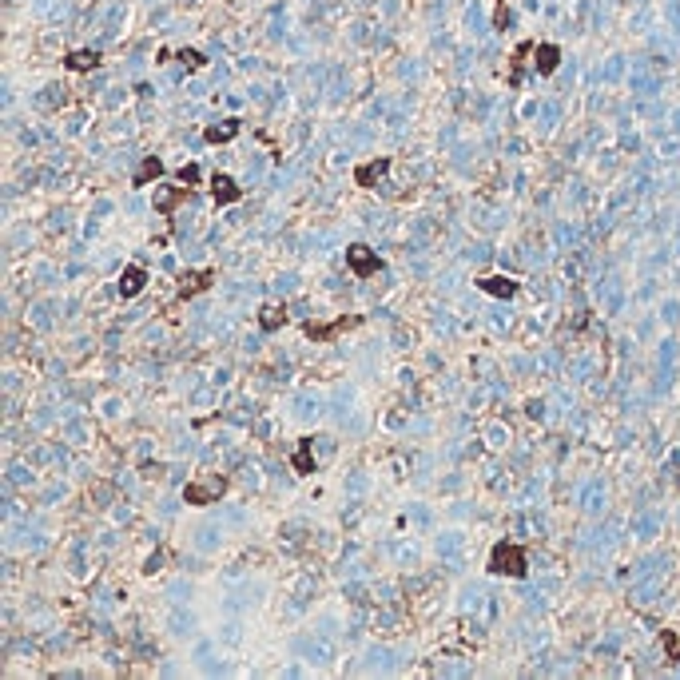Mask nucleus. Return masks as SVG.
I'll return each instance as SVG.
<instances>
[{
    "label": "nucleus",
    "instance_id": "1",
    "mask_svg": "<svg viewBox=\"0 0 680 680\" xmlns=\"http://www.w3.org/2000/svg\"><path fill=\"white\" fill-rule=\"evenodd\" d=\"M490 573H497V577H513V581H521L525 573H529V561H525V549H521L518 541H497L494 549H490Z\"/></svg>",
    "mask_w": 680,
    "mask_h": 680
},
{
    "label": "nucleus",
    "instance_id": "2",
    "mask_svg": "<svg viewBox=\"0 0 680 680\" xmlns=\"http://www.w3.org/2000/svg\"><path fill=\"white\" fill-rule=\"evenodd\" d=\"M227 494V478L223 473H207V478H191V482L183 485V501L187 506H195V509H203V506H215L219 497Z\"/></svg>",
    "mask_w": 680,
    "mask_h": 680
},
{
    "label": "nucleus",
    "instance_id": "3",
    "mask_svg": "<svg viewBox=\"0 0 680 680\" xmlns=\"http://www.w3.org/2000/svg\"><path fill=\"white\" fill-rule=\"evenodd\" d=\"M347 267L350 275H359V279H374V275L382 271V255L374 247H366V243H350L347 247Z\"/></svg>",
    "mask_w": 680,
    "mask_h": 680
},
{
    "label": "nucleus",
    "instance_id": "4",
    "mask_svg": "<svg viewBox=\"0 0 680 680\" xmlns=\"http://www.w3.org/2000/svg\"><path fill=\"white\" fill-rule=\"evenodd\" d=\"M362 314H338L334 322H303V334H307L310 342H334L342 331H350V326H359Z\"/></svg>",
    "mask_w": 680,
    "mask_h": 680
},
{
    "label": "nucleus",
    "instance_id": "5",
    "mask_svg": "<svg viewBox=\"0 0 680 680\" xmlns=\"http://www.w3.org/2000/svg\"><path fill=\"white\" fill-rule=\"evenodd\" d=\"M211 283H215V267L187 271L183 283H179V291H175V298H179V303H187V298H195V295H203V291H211Z\"/></svg>",
    "mask_w": 680,
    "mask_h": 680
},
{
    "label": "nucleus",
    "instance_id": "6",
    "mask_svg": "<svg viewBox=\"0 0 680 680\" xmlns=\"http://www.w3.org/2000/svg\"><path fill=\"white\" fill-rule=\"evenodd\" d=\"M386 172H390V155H374V160H362L359 167H354V183L370 191V187H378V179H382Z\"/></svg>",
    "mask_w": 680,
    "mask_h": 680
},
{
    "label": "nucleus",
    "instance_id": "7",
    "mask_svg": "<svg viewBox=\"0 0 680 680\" xmlns=\"http://www.w3.org/2000/svg\"><path fill=\"white\" fill-rule=\"evenodd\" d=\"M191 191H195V187H187V183H179V187H172V183H160V191H155V211L172 219V215H175V207H179L183 199H191Z\"/></svg>",
    "mask_w": 680,
    "mask_h": 680
},
{
    "label": "nucleus",
    "instance_id": "8",
    "mask_svg": "<svg viewBox=\"0 0 680 680\" xmlns=\"http://www.w3.org/2000/svg\"><path fill=\"white\" fill-rule=\"evenodd\" d=\"M211 199H215V207H231V203H239L243 199V187L231 179V175H211Z\"/></svg>",
    "mask_w": 680,
    "mask_h": 680
},
{
    "label": "nucleus",
    "instance_id": "9",
    "mask_svg": "<svg viewBox=\"0 0 680 680\" xmlns=\"http://www.w3.org/2000/svg\"><path fill=\"white\" fill-rule=\"evenodd\" d=\"M291 466H295L298 478H307V473H314L319 466H314V433H307V438H298L295 454H291Z\"/></svg>",
    "mask_w": 680,
    "mask_h": 680
},
{
    "label": "nucleus",
    "instance_id": "10",
    "mask_svg": "<svg viewBox=\"0 0 680 680\" xmlns=\"http://www.w3.org/2000/svg\"><path fill=\"white\" fill-rule=\"evenodd\" d=\"M557 68H561V48L549 44V40L537 44V48H533V72H537V76H553Z\"/></svg>",
    "mask_w": 680,
    "mask_h": 680
},
{
    "label": "nucleus",
    "instance_id": "11",
    "mask_svg": "<svg viewBox=\"0 0 680 680\" xmlns=\"http://www.w3.org/2000/svg\"><path fill=\"white\" fill-rule=\"evenodd\" d=\"M518 279H506V275H482L478 279V291H485V295H494V298H513L518 295Z\"/></svg>",
    "mask_w": 680,
    "mask_h": 680
},
{
    "label": "nucleus",
    "instance_id": "12",
    "mask_svg": "<svg viewBox=\"0 0 680 680\" xmlns=\"http://www.w3.org/2000/svg\"><path fill=\"white\" fill-rule=\"evenodd\" d=\"M144 286H148V271H144L139 263H127L124 271H120V295H124V298H136Z\"/></svg>",
    "mask_w": 680,
    "mask_h": 680
},
{
    "label": "nucleus",
    "instance_id": "13",
    "mask_svg": "<svg viewBox=\"0 0 680 680\" xmlns=\"http://www.w3.org/2000/svg\"><path fill=\"white\" fill-rule=\"evenodd\" d=\"M243 132V120H223V124H211V127H203V144H231V139Z\"/></svg>",
    "mask_w": 680,
    "mask_h": 680
},
{
    "label": "nucleus",
    "instance_id": "14",
    "mask_svg": "<svg viewBox=\"0 0 680 680\" xmlns=\"http://www.w3.org/2000/svg\"><path fill=\"white\" fill-rule=\"evenodd\" d=\"M64 68H68V72H96V68H99V52L96 48H76V52L64 56Z\"/></svg>",
    "mask_w": 680,
    "mask_h": 680
},
{
    "label": "nucleus",
    "instance_id": "15",
    "mask_svg": "<svg viewBox=\"0 0 680 680\" xmlns=\"http://www.w3.org/2000/svg\"><path fill=\"white\" fill-rule=\"evenodd\" d=\"M160 175H163L160 155H148V160H144V163L136 167V175H132V187H148V183H155Z\"/></svg>",
    "mask_w": 680,
    "mask_h": 680
},
{
    "label": "nucleus",
    "instance_id": "16",
    "mask_svg": "<svg viewBox=\"0 0 680 680\" xmlns=\"http://www.w3.org/2000/svg\"><path fill=\"white\" fill-rule=\"evenodd\" d=\"M533 48H537V40H521L518 48H513V60H509V88L521 84V64H525V56H533Z\"/></svg>",
    "mask_w": 680,
    "mask_h": 680
},
{
    "label": "nucleus",
    "instance_id": "17",
    "mask_svg": "<svg viewBox=\"0 0 680 680\" xmlns=\"http://www.w3.org/2000/svg\"><path fill=\"white\" fill-rule=\"evenodd\" d=\"M259 326H263V331H279V326H286V307H279V303H263Z\"/></svg>",
    "mask_w": 680,
    "mask_h": 680
},
{
    "label": "nucleus",
    "instance_id": "18",
    "mask_svg": "<svg viewBox=\"0 0 680 680\" xmlns=\"http://www.w3.org/2000/svg\"><path fill=\"white\" fill-rule=\"evenodd\" d=\"M660 644H665V653H668V665H680V632L660 629Z\"/></svg>",
    "mask_w": 680,
    "mask_h": 680
},
{
    "label": "nucleus",
    "instance_id": "19",
    "mask_svg": "<svg viewBox=\"0 0 680 680\" xmlns=\"http://www.w3.org/2000/svg\"><path fill=\"white\" fill-rule=\"evenodd\" d=\"M175 56H179V64H183V68H191V72L207 68V56H203V52H195V48H179Z\"/></svg>",
    "mask_w": 680,
    "mask_h": 680
},
{
    "label": "nucleus",
    "instance_id": "20",
    "mask_svg": "<svg viewBox=\"0 0 680 680\" xmlns=\"http://www.w3.org/2000/svg\"><path fill=\"white\" fill-rule=\"evenodd\" d=\"M506 20H509V0H497L494 4V28L497 32H506Z\"/></svg>",
    "mask_w": 680,
    "mask_h": 680
},
{
    "label": "nucleus",
    "instance_id": "21",
    "mask_svg": "<svg viewBox=\"0 0 680 680\" xmlns=\"http://www.w3.org/2000/svg\"><path fill=\"white\" fill-rule=\"evenodd\" d=\"M179 179H183L187 187H195L199 183V163H183V167H179Z\"/></svg>",
    "mask_w": 680,
    "mask_h": 680
}]
</instances>
